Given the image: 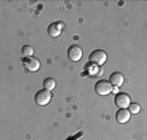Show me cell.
I'll return each mask as SVG.
<instances>
[{"label": "cell", "mask_w": 147, "mask_h": 140, "mask_svg": "<svg viewBox=\"0 0 147 140\" xmlns=\"http://www.w3.org/2000/svg\"><path fill=\"white\" fill-rule=\"evenodd\" d=\"M63 27H64V23H63V22H53V23H51L47 29L48 35L52 36V38H57V36L61 34Z\"/></svg>", "instance_id": "52a82bcc"}, {"label": "cell", "mask_w": 147, "mask_h": 140, "mask_svg": "<svg viewBox=\"0 0 147 140\" xmlns=\"http://www.w3.org/2000/svg\"><path fill=\"white\" fill-rule=\"evenodd\" d=\"M124 80H125L124 75H122L121 73L116 72V73H112V74H111V77H109V80H108V82L111 83L112 87H117V88H119L120 86H122Z\"/></svg>", "instance_id": "ba28073f"}, {"label": "cell", "mask_w": 147, "mask_h": 140, "mask_svg": "<svg viewBox=\"0 0 147 140\" xmlns=\"http://www.w3.org/2000/svg\"><path fill=\"white\" fill-rule=\"evenodd\" d=\"M130 102H131L130 96L125 92L117 93L116 97H115V104H116L120 109H128V107L130 105Z\"/></svg>", "instance_id": "277c9868"}, {"label": "cell", "mask_w": 147, "mask_h": 140, "mask_svg": "<svg viewBox=\"0 0 147 140\" xmlns=\"http://www.w3.org/2000/svg\"><path fill=\"white\" fill-rule=\"evenodd\" d=\"M21 53H22L24 57H33L34 55V48L31 46H24L22 50H21Z\"/></svg>", "instance_id": "8fae6325"}, {"label": "cell", "mask_w": 147, "mask_h": 140, "mask_svg": "<svg viewBox=\"0 0 147 140\" xmlns=\"http://www.w3.org/2000/svg\"><path fill=\"white\" fill-rule=\"evenodd\" d=\"M112 86L111 83L108 82V80L106 79H100L96 82V84H95V92L98 93V95H100V96H106V95H109V93L112 92Z\"/></svg>", "instance_id": "6da1fadb"}, {"label": "cell", "mask_w": 147, "mask_h": 140, "mask_svg": "<svg viewBox=\"0 0 147 140\" xmlns=\"http://www.w3.org/2000/svg\"><path fill=\"white\" fill-rule=\"evenodd\" d=\"M82 55H83L82 48L78 47L77 44H73V46H70L69 48H68V57H69L70 61L77 62V61H80L81 58H82Z\"/></svg>", "instance_id": "8992f818"}, {"label": "cell", "mask_w": 147, "mask_h": 140, "mask_svg": "<svg viewBox=\"0 0 147 140\" xmlns=\"http://www.w3.org/2000/svg\"><path fill=\"white\" fill-rule=\"evenodd\" d=\"M89 58H90V62L91 64H95V65H103V64L107 61L108 56H107V53L104 52V51L95 50V51H92V52L90 53Z\"/></svg>", "instance_id": "7a4b0ae2"}, {"label": "cell", "mask_w": 147, "mask_h": 140, "mask_svg": "<svg viewBox=\"0 0 147 140\" xmlns=\"http://www.w3.org/2000/svg\"><path fill=\"white\" fill-rule=\"evenodd\" d=\"M43 87H45V90L47 91H53L56 87V80L53 79V78H46L45 80H43Z\"/></svg>", "instance_id": "30bf717a"}, {"label": "cell", "mask_w": 147, "mask_h": 140, "mask_svg": "<svg viewBox=\"0 0 147 140\" xmlns=\"http://www.w3.org/2000/svg\"><path fill=\"white\" fill-rule=\"evenodd\" d=\"M129 113L130 114H137V113L141 112V105L139 104H133V102H130V105H129Z\"/></svg>", "instance_id": "7c38bea8"}, {"label": "cell", "mask_w": 147, "mask_h": 140, "mask_svg": "<svg viewBox=\"0 0 147 140\" xmlns=\"http://www.w3.org/2000/svg\"><path fill=\"white\" fill-rule=\"evenodd\" d=\"M22 64L28 72H38L40 68V61L35 57H25L22 60Z\"/></svg>", "instance_id": "5b68a950"}, {"label": "cell", "mask_w": 147, "mask_h": 140, "mask_svg": "<svg viewBox=\"0 0 147 140\" xmlns=\"http://www.w3.org/2000/svg\"><path fill=\"white\" fill-rule=\"evenodd\" d=\"M51 99H52V95H51V92L47 90H40L35 93V102L38 105H40V107L47 105L48 102L51 101Z\"/></svg>", "instance_id": "3957f363"}, {"label": "cell", "mask_w": 147, "mask_h": 140, "mask_svg": "<svg viewBox=\"0 0 147 140\" xmlns=\"http://www.w3.org/2000/svg\"><path fill=\"white\" fill-rule=\"evenodd\" d=\"M116 119L119 123H126L130 119V113L128 109H119L116 112Z\"/></svg>", "instance_id": "9c48e42d"}]
</instances>
